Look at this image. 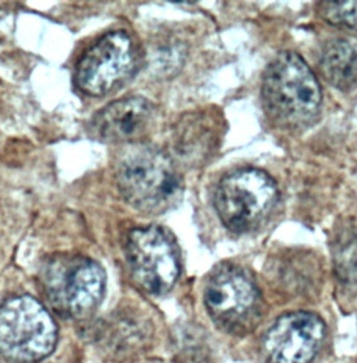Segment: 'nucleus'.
Here are the masks:
<instances>
[{"label":"nucleus","mask_w":357,"mask_h":363,"mask_svg":"<svg viewBox=\"0 0 357 363\" xmlns=\"http://www.w3.org/2000/svg\"><path fill=\"white\" fill-rule=\"evenodd\" d=\"M261 99L266 113L282 128H302L321 106L319 84L307 63L295 52H280L263 77Z\"/></svg>","instance_id":"obj_1"},{"label":"nucleus","mask_w":357,"mask_h":363,"mask_svg":"<svg viewBox=\"0 0 357 363\" xmlns=\"http://www.w3.org/2000/svg\"><path fill=\"white\" fill-rule=\"evenodd\" d=\"M116 181L125 200L148 214L169 210L181 196V181L172 160L151 145H132L122 154Z\"/></svg>","instance_id":"obj_2"},{"label":"nucleus","mask_w":357,"mask_h":363,"mask_svg":"<svg viewBox=\"0 0 357 363\" xmlns=\"http://www.w3.org/2000/svg\"><path fill=\"white\" fill-rule=\"evenodd\" d=\"M49 305L63 318H81L101 303L106 274L94 260L83 256H55L40 272Z\"/></svg>","instance_id":"obj_3"},{"label":"nucleus","mask_w":357,"mask_h":363,"mask_svg":"<svg viewBox=\"0 0 357 363\" xmlns=\"http://www.w3.org/2000/svg\"><path fill=\"white\" fill-rule=\"evenodd\" d=\"M57 341V328L44 305L30 295L0 306V355L16 363L40 362Z\"/></svg>","instance_id":"obj_4"},{"label":"nucleus","mask_w":357,"mask_h":363,"mask_svg":"<svg viewBox=\"0 0 357 363\" xmlns=\"http://www.w3.org/2000/svg\"><path fill=\"white\" fill-rule=\"evenodd\" d=\"M278 200L275 182L266 172L243 168L227 174L215 193V208L223 225L244 233L267 220Z\"/></svg>","instance_id":"obj_5"},{"label":"nucleus","mask_w":357,"mask_h":363,"mask_svg":"<svg viewBox=\"0 0 357 363\" xmlns=\"http://www.w3.org/2000/svg\"><path fill=\"white\" fill-rule=\"evenodd\" d=\"M126 257L135 282L152 295L171 291L180 272L176 245L159 227L133 229L126 240Z\"/></svg>","instance_id":"obj_6"},{"label":"nucleus","mask_w":357,"mask_h":363,"mask_svg":"<svg viewBox=\"0 0 357 363\" xmlns=\"http://www.w3.org/2000/svg\"><path fill=\"white\" fill-rule=\"evenodd\" d=\"M204 301L211 318L230 331L251 325L261 308L257 285L247 272L236 266H222L211 275Z\"/></svg>","instance_id":"obj_7"},{"label":"nucleus","mask_w":357,"mask_h":363,"mask_svg":"<svg viewBox=\"0 0 357 363\" xmlns=\"http://www.w3.org/2000/svg\"><path fill=\"white\" fill-rule=\"evenodd\" d=\"M134 63L132 38L125 31L108 33L79 60L77 86L89 95H105L129 77Z\"/></svg>","instance_id":"obj_8"},{"label":"nucleus","mask_w":357,"mask_h":363,"mask_svg":"<svg viewBox=\"0 0 357 363\" xmlns=\"http://www.w3.org/2000/svg\"><path fill=\"white\" fill-rule=\"evenodd\" d=\"M325 335L322 320L307 312L278 318L263 341L267 363H310Z\"/></svg>","instance_id":"obj_9"},{"label":"nucleus","mask_w":357,"mask_h":363,"mask_svg":"<svg viewBox=\"0 0 357 363\" xmlns=\"http://www.w3.org/2000/svg\"><path fill=\"white\" fill-rule=\"evenodd\" d=\"M154 116L152 104L142 96L115 101L92 119V132L103 141L125 143L145 133Z\"/></svg>","instance_id":"obj_10"},{"label":"nucleus","mask_w":357,"mask_h":363,"mask_svg":"<svg viewBox=\"0 0 357 363\" xmlns=\"http://www.w3.org/2000/svg\"><path fill=\"white\" fill-rule=\"evenodd\" d=\"M319 67L324 79L345 92L357 90V49L346 41L336 40L322 49Z\"/></svg>","instance_id":"obj_11"},{"label":"nucleus","mask_w":357,"mask_h":363,"mask_svg":"<svg viewBox=\"0 0 357 363\" xmlns=\"http://www.w3.org/2000/svg\"><path fill=\"white\" fill-rule=\"evenodd\" d=\"M334 257L339 282L348 291L357 292V230H348L338 236Z\"/></svg>","instance_id":"obj_12"},{"label":"nucleus","mask_w":357,"mask_h":363,"mask_svg":"<svg viewBox=\"0 0 357 363\" xmlns=\"http://www.w3.org/2000/svg\"><path fill=\"white\" fill-rule=\"evenodd\" d=\"M319 13L332 26L357 31V1H324Z\"/></svg>","instance_id":"obj_13"}]
</instances>
